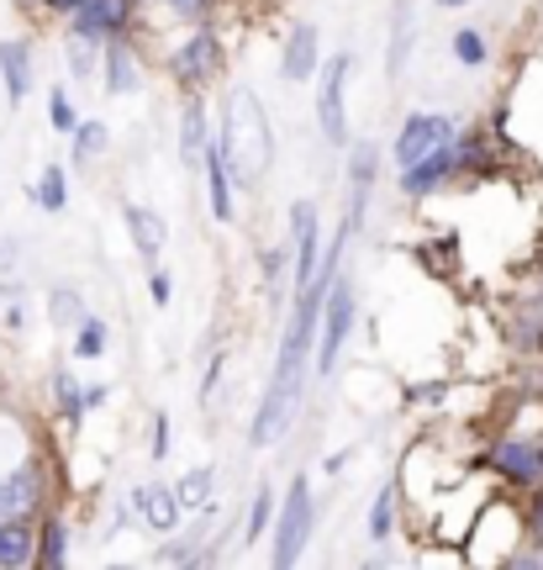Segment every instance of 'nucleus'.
<instances>
[{
	"label": "nucleus",
	"instance_id": "nucleus-45",
	"mask_svg": "<svg viewBox=\"0 0 543 570\" xmlns=\"http://www.w3.org/2000/svg\"><path fill=\"white\" fill-rule=\"evenodd\" d=\"M433 6H443V11H464L470 0H433Z\"/></svg>",
	"mask_w": 543,
	"mask_h": 570
},
{
	"label": "nucleus",
	"instance_id": "nucleus-30",
	"mask_svg": "<svg viewBox=\"0 0 543 570\" xmlns=\"http://www.w3.org/2000/svg\"><path fill=\"white\" fill-rule=\"evenodd\" d=\"M59 48H63V69H69V80H75V85H90L96 75H101V42L63 32Z\"/></svg>",
	"mask_w": 543,
	"mask_h": 570
},
{
	"label": "nucleus",
	"instance_id": "nucleus-46",
	"mask_svg": "<svg viewBox=\"0 0 543 570\" xmlns=\"http://www.w3.org/2000/svg\"><path fill=\"white\" fill-rule=\"evenodd\" d=\"M17 6H38V11H42V0H17Z\"/></svg>",
	"mask_w": 543,
	"mask_h": 570
},
{
	"label": "nucleus",
	"instance_id": "nucleus-11",
	"mask_svg": "<svg viewBox=\"0 0 543 570\" xmlns=\"http://www.w3.org/2000/svg\"><path fill=\"white\" fill-rule=\"evenodd\" d=\"M454 132H460V122H454L448 111H406L402 127H396V138H391V169H412L417 159L438 154Z\"/></svg>",
	"mask_w": 543,
	"mask_h": 570
},
{
	"label": "nucleus",
	"instance_id": "nucleus-47",
	"mask_svg": "<svg viewBox=\"0 0 543 570\" xmlns=\"http://www.w3.org/2000/svg\"><path fill=\"white\" fill-rule=\"evenodd\" d=\"M539 269H543V233H539Z\"/></svg>",
	"mask_w": 543,
	"mask_h": 570
},
{
	"label": "nucleus",
	"instance_id": "nucleus-39",
	"mask_svg": "<svg viewBox=\"0 0 543 570\" xmlns=\"http://www.w3.org/2000/svg\"><path fill=\"white\" fill-rule=\"evenodd\" d=\"M148 302L159 306V312H164V306H169V302H175V275H169V269H164V265H154V269H148Z\"/></svg>",
	"mask_w": 543,
	"mask_h": 570
},
{
	"label": "nucleus",
	"instance_id": "nucleus-25",
	"mask_svg": "<svg viewBox=\"0 0 543 570\" xmlns=\"http://www.w3.org/2000/svg\"><path fill=\"white\" fill-rule=\"evenodd\" d=\"M259 291L269 306L285 302V291H290V244H264L259 248Z\"/></svg>",
	"mask_w": 543,
	"mask_h": 570
},
{
	"label": "nucleus",
	"instance_id": "nucleus-21",
	"mask_svg": "<svg viewBox=\"0 0 543 570\" xmlns=\"http://www.w3.org/2000/svg\"><path fill=\"white\" fill-rule=\"evenodd\" d=\"M175 497H180L185 518H201V512L221 508V470L217 465H190L175 475Z\"/></svg>",
	"mask_w": 543,
	"mask_h": 570
},
{
	"label": "nucleus",
	"instance_id": "nucleus-41",
	"mask_svg": "<svg viewBox=\"0 0 543 570\" xmlns=\"http://www.w3.org/2000/svg\"><path fill=\"white\" fill-rule=\"evenodd\" d=\"M27 327V306H21V296L11 291V306H6V333H21Z\"/></svg>",
	"mask_w": 543,
	"mask_h": 570
},
{
	"label": "nucleus",
	"instance_id": "nucleus-2",
	"mask_svg": "<svg viewBox=\"0 0 543 570\" xmlns=\"http://www.w3.org/2000/svg\"><path fill=\"white\" fill-rule=\"evenodd\" d=\"M217 132H221V148H227L233 185L259 196V185L275 169V122H269V106H264V96L254 85H233L221 96Z\"/></svg>",
	"mask_w": 543,
	"mask_h": 570
},
{
	"label": "nucleus",
	"instance_id": "nucleus-28",
	"mask_svg": "<svg viewBox=\"0 0 543 570\" xmlns=\"http://www.w3.org/2000/svg\"><path fill=\"white\" fill-rule=\"evenodd\" d=\"M275 512H280V491L269 487V481H259V487H254V497H248L243 544H259V539H269V529H275Z\"/></svg>",
	"mask_w": 543,
	"mask_h": 570
},
{
	"label": "nucleus",
	"instance_id": "nucleus-40",
	"mask_svg": "<svg viewBox=\"0 0 543 570\" xmlns=\"http://www.w3.org/2000/svg\"><path fill=\"white\" fill-rule=\"evenodd\" d=\"M221 375H227V354H211V360H206V381H201V407H211V402H217V386H221Z\"/></svg>",
	"mask_w": 543,
	"mask_h": 570
},
{
	"label": "nucleus",
	"instance_id": "nucleus-14",
	"mask_svg": "<svg viewBox=\"0 0 543 570\" xmlns=\"http://www.w3.org/2000/svg\"><path fill=\"white\" fill-rule=\"evenodd\" d=\"M211 132H217V122H211L206 90H180V117H175V159H180V169H201Z\"/></svg>",
	"mask_w": 543,
	"mask_h": 570
},
{
	"label": "nucleus",
	"instance_id": "nucleus-44",
	"mask_svg": "<svg viewBox=\"0 0 543 570\" xmlns=\"http://www.w3.org/2000/svg\"><path fill=\"white\" fill-rule=\"evenodd\" d=\"M111 402V386H85V412H96Z\"/></svg>",
	"mask_w": 543,
	"mask_h": 570
},
{
	"label": "nucleus",
	"instance_id": "nucleus-4",
	"mask_svg": "<svg viewBox=\"0 0 543 570\" xmlns=\"http://www.w3.org/2000/svg\"><path fill=\"white\" fill-rule=\"evenodd\" d=\"M312 529H317V497H312V475L296 470L290 487L280 491V512H275V529H269V566L275 570H296L312 550Z\"/></svg>",
	"mask_w": 543,
	"mask_h": 570
},
{
	"label": "nucleus",
	"instance_id": "nucleus-42",
	"mask_svg": "<svg viewBox=\"0 0 543 570\" xmlns=\"http://www.w3.org/2000/svg\"><path fill=\"white\" fill-rule=\"evenodd\" d=\"M406 396H412V407H438V402H443V386H412Z\"/></svg>",
	"mask_w": 543,
	"mask_h": 570
},
{
	"label": "nucleus",
	"instance_id": "nucleus-36",
	"mask_svg": "<svg viewBox=\"0 0 543 570\" xmlns=\"http://www.w3.org/2000/svg\"><path fill=\"white\" fill-rule=\"evenodd\" d=\"M154 6H164L175 21H185V27H196V21H211L217 17L221 0H154Z\"/></svg>",
	"mask_w": 543,
	"mask_h": 570
},
{
	"label": "nucleus",
	"instance_id": "nucleus-33",
	"mask_svg": "<svg viewBox=\"0 0 543 570\" xmlns=\"http://www.w3.org/2000/svg\"><path fill=\"white\" fill-rule=\"evenodd\" d=\"M506 338H512V348H523V354H543V302L517 312L506 323Z\"/></svg>",
	"mask_w": 543,
	"mask_h": 570
},
{
	"label": "nucleus",
	"instance_id": "nucleus-37",
	"mask_svg": "<svg viewBox=\"0 0 543 570\" xmlns=\"http://www.w3.org/2000/svg\"><path fill=\"white\" fill-rule=\"evenodd\" d=\"M417 265L433 269V275H448V269H454V233H443V238L417 248Z\"/></svg>",
	"mask_w": 543,
	"mask_h": 570
},
{
	"label": "nucleus",
	"instance_id": "nucleus-20",
	"mask_svg": "<svg viewBox=\"0 0 543 570\" xmlns=\"http://www.w3.org/2000/svg\"><path fill=\"white\" fill-rule=\"evenodd\" d=\"M48 396H53V417H59L69 433L90 417V412H85V386L69 360H53V365H48Z\"/></svg>",
	"mask_w": 543,
	"mask_h": 570
},
{
	"label": "nucleus",
	"instance_id": "nucleus-35",
	"mask_svg": "<svg viewBox=\"0 0 543 570\" xmlns=\"http://www.w3.org/2000/svg\"><path fill=\"white\" fill-rule=\"evenodd\" d=\"M80 122L85 117H80V106H75V96H69V85H53V90H48V127H53L59 138H69Z\"/></svg>",
	"mask_w": 543,
	"mask_h": 570
},
{
	"label": "nucleus",
	"instance_id": "nucleus-49",
	"mask_svg": "<svg viewBox=\"0 0 543 570\" xmlns=\"http://www.w3.org/2000/svg\"><path fill=\"white\" fill-rule=\"evenodd\" d=\"M138 6H154V0H138Z\"/></svg>",
	"mask_w": 543,
	"mask_h": 570
},
{
	"label": "nucleus",
	"instance_id": "nucleus-48",
	"mask_svg": "<svg viewBox=\"0 0 543 570\" xmlns=\"http://www.w3.org/2000/svg\"><path fill=\"white\" fill-rule=\"evenodd\" d=\"M259 6H280V0H259Z\"/></svg>",
	"mask_w": 543,
	"mask_h": 570
},
{
	"label": "nucleus",
	"instance_id": "nucleus-9",
	"mask_svg": "<svg viewBox=\"0 0 543 570\" xmlns=\"http://www.w3.org/2000/svg\"><path fill=\"white\" fill-rule=\"evenodd\" d=\"M290 233H285V244H290V291H302V285L317 281V269H323V212H317V202L312 196H302V202H290Z\"/></svg>",
	"mask_w": 543,
	"mask_h": 570
},
{
	"label": "nucleus",
	"instance_id": "nucleus-12",
	"mask_svg": "<svg viewBox=\"0 0 543 570\" xmlns=\"http://www.w3.org/2000/svg\"><path fill=\"white\" fill-rule=\"evenodd\" d=\"M138 17L142 6L138 0H85L75 17L63 21V32H75V38H90V42H111V38H127V32H138Z\"/></svg>",
	"mask_w": 543,
	"mask_h": 570
},
{
	"label": "nucleus",
	"instance_id": "nucleus-6",
	"mask_svg": "<svg viewBox=\"0 0 543 570\" xmlns=\"http://www.w3.org/2000/svg\"><path fill=\"white\" fill-rule=\"evenodd\" d=\"M348 75H354V53L338 48L327 53L323 69H317V132H323L327 148H348L354 142V127H348Z\"/></svg>",
	"mask_w": 543,
	"mask_h": 570
},
{
	"label": "nucleus",
	"instance_id": "nucleus-7",
	"mask_svg": "<svg viewBox=\"0 0 543 570\" xmlns=\"http://www.w3.org/2000/svg\"><path fill=\"white\" fill-rule=\"evenodd\" d=\"M385 175V154L375 138H354L343 148V217L359 227L369 223V202H375V185Z\"/></svg>",
	"mask_w": 543,
	"mask_h": 570
},
{
	"label": "nucleus",
	"instance_id": "nucleus-26",
	"mask_svg": "<svg viewBox=\"0 0 543 570\" xmlns=\"http://www.w3.org/2000/svg\"><path fill=\"white\" fill-rule=\"evenodd\" d=\"M106 154H111V127H106L101 117H85V122L69 132V159H75V169H90V164H101Z\"/></svg>",
	"mask_w": 543,
	"mask_h": 570
},
{
	"label": "nucleus",
	"instance_id": "nucleus-27",
	"mask_svg": "<svg viewBox=\"0 0 543 570\" xmlns=\"http://www.w3.org/2000/svg\"><path fill=\"white\" fill-rule=\"evenodd\" d=\"M412 42H417V27H412V0H396V11H391V48H385V75H391V80H402Z\"/></svg>",
	"mask_w": 543,
	"mask_h": 570
},
{
	"label": "nucleus",
	"instance_id": "nucleus-23",
	"mask_svg": "<svg viewBox=\"0 0 543 570\" xmlns=\"http://www.w3.org/2000/svg\"><path fill=\"white\" fill-rule=\"evenodd\" d=\"M27 566H38V523L0 518V570H27Z\"/></svg>",
	"mask_w": 543,
	"mask_h": 570
},
{
	"label": "nucleus",
	"instance_id": "nucleus-29",
	"mask_svg": "<svg viewBox=\"0 0 543 570\" xmlns=\"http://www.w3.org/2000/svg\"><path fill=\"white\" fill-rule=\"evenodd\" d=\"M106 348H111V323H106V317H96V312H85L80 327L69 333V360H80V365L90 360V365H96Z\"/></svg>",
	"mask_w": 543,
	"mask_h": 570
},
{
	"label": "nucleus",
	"instance_id": "nucleus-31",
	"mask_svg": "<svg viewBox=\"0 0 543 570\" xmlns=\"http://www.w3.org/2000/svg\"><path fill=\"white\" fill-rule=\"evenodd\" d=\"M32 206H38V212H48V217H59L63 206H69V169H63L59 159L42 164L38 185H32Z\"/></svg>",
	"mask_w": 543,
	"mask_h": 570
},
{
	"label": "nucleus",
	"instance_id": "nucleus-3",
	"mask_svg": "<svg viewBox=\"0 0 543 570\" xmlns=\"http://www.w3.org/2000/svg\"><path fill=\"white\" fill-rule=\"evenodd\" d=\"M227 63H233V53H227L221 27L217 21H196V27L164 53V75L180 85V90H206V96H211V90L227 80Z\"/></svg>",
	"mask_w": 543,
	"mask_h": 570
},
{
	"label": "nucleus",
	"instance_id": "nucleus-32",
	"mask_svg": "<svg viewBox=\"0 0 543 570\" xmlns=\"http://www.w3.org/2000/svg\"><path fill=\"white\" fill-rule=\"evenodd\" d=\"M85 312H90V302H85L75 285H48V327L53 333H75Z\"/></svg>",
	"mask_w": 543,
	"mask_h": 570
},
{
	"label": "nucleus",
	"instance_id": "nucleus-43",
	"mask_svg": "<svg viewBox=\"0 0 543 570\" xmlns=\"http://www.w3.org/2000/svg\"><path fill=\"white\" fill-rule=\"evenodd\" d=\"M80 6H85V0H42V11H48V17H59V21H69Z\"/></svg>",
	"mask_w": 543,
	"mask_h": 570
},
{
	"label": "nucleus",
	"instance_id": "nucleus-13",
	"mask_svg": "<svg viewBox=\"0 0 543 570\" xmlns=\"http://www.w3.org/2000/svg\"><path fill=\"white\" fill-rule=\"evenodd\" d=\"M142 80H148V59H142V38L138 32H127V38H111L101 48V90L106 96H138Z\"/></svg>",
	"mask_w": 543,
	"mask_h": 570
},
{
	"label": "nucleus",
	"instance_id": "nucleus-22",
	"mask_svg": "<svg viewBox=\"0 0 543 570\" xmlns=\"http://www.w3.org/2000/svg\"><path fill=\"white\" fill-rule=\"evenodd\" d=\"M396 523H402V487L396 481H381L375 491V502H369V518H364V539L385 550L391 539H396Z\"/></svg>",
	"mask_w": 543,
	"mask_h": 570
},
{
	"label": "nucleus",
	"instance_id": "nucleus-15",
	"mask_svg": "<svg viewBox=\"0 0 543 570\" xmlns=\"http://www.w3.org/2000/svg\"><path fill=\"white\" fill-rule=\"evenodd\" d=\"M127 508L138 512V523L148 533H159V539L185 529V508H180V497H175V481H138L132 497H127Z\"/></svg>",
	"mask_w": 543,
	"mask_h": 570
},
{
	"label": "nucleus",
	"instance_id": "nucleus-19",
	"mask_svg": "<svg viewBox=\"0 0 543 570\" xmlns=\"http://www.w3.org/2000/svg\"><path fill=\"white\" fill-rule=\"evenodd\" d=\"M121 223H127L132 254H138L142 265H148V269L164 265V248H169V223H164V212H154V206H138V202H127V206H121Z\"/></svg>",
	"mask_w": 543,
	"mask_h": 570
},
{
	"label": "nucleus",
	"instance_id": "nucleus-38",
	"mask_svg": "<svg viewBox=\"0 0 543 570\" xmlns=\"http://www.w3.org/2000/svg\"><path fill=\"white\" fill-rule=\"evenodd\" d=\"M169 412H154V423H148V460H169Z\"/></svg>",
	"mask_w": 543,
	"mask_h": 570
},
{
	"label": "nucleus",
	"instance_id": "nucleus-17",
	"mask_svg": "<svg viewBox=\"0 0 543 570\" xmlns=\"http://www.w3.org/2000/svg\"><path fill=\"white\" fill-rule=\"evenodd\" d=\"M323 32L312 27V21H296L280 42V80L285 85H312L317 80V69H323Z\"/></svg>",
	"mask_w": 543,
	"mask_h": 570
},
{
	"label": "nucleus",
	"instance_id": "nucleus-16",
	"mask_svg": "<svg viewBox=\"0 0 543 570\" xmlns=\"http://www.w3.org/2000/svg\"><path fill=\"white\" fill-rule=\"evenodd\" d=\"M201 175H206V217L217 227L238 223V202H233V169H227V148H221V132H211V142H206L201 154Z\"/></svg>",
	"mask_w": 543,
	"mask_h": 570
},
{
	"label": "nucleus",
	"instance_id": "nucleus-5",
	"mask_svg": "<svg viewBox=\"0 0 543 570\" xmlns=\"http://www.w3.org/2000/svg\"><path fill=\"white\" fill-rule=\"evenodd\" d=\"M354 327H359V285L348 269L333 275L327 285V302H323V327H317V375L333 381L343 365V348L354 338Z\"/></svg>",
	"mask_w": 543,
	"mask_h": 570
},
{
	"label": "nucleus",
	"instance_id": "nucleus-8",
	"mask_svg": "<svg viewBox=\"0 0 543 570\" xmlns=\"http://www.w3.org/2000/svg\"><path fill=\"white\" fill-rule=\"evenodd\" d=\"M464 175H470V169H464V127H460L438 154L417 159L412 169H396V190H402V202H433V196H443V190L454 180H464Z\"/></svg>",
	"mask_w": 543,
	"mask_h": 570
},
{
	"label": "nucleus",
	"instance_id": "nucleus-18",
	"mask_svg": "<svg viewBox=\"0 0 543 570\" xmlns=\"http://www.w3.org/2000/svg\"><path fill=\"white\" fill-rule=\"evenodd\" d=\"M0 90L6 106H27L38 90V48L27 38H0Z\"/></svg>",
	"mask_w": 543,
	"mask_h": 570
},
{
	"label": "nucleus",
	"instance_id": "nucleus-24",
	"mask_svg": "<svg viewBox=\"0 0 543 570\" xmlns=\"http://www.w3.org/2000/svg\"><path fill=\"white\" fill-rule=\"evenodd\" d=\"M69 566V518L59 508H48L38 518V566L32 570H63Z\"/></svg>",
	"mask_w": 543,
	"mask_h": 570
},
{
	"label": "nucleus",
	"instance_id": "nucleus-10",
	"mask_svg": "<svg viewBox=\"0 0 543 570\" xmlns=\"http://www.w3.org/2000/svg\"><path fill=\"white\" fill-rule=\"evenodd\" d=\"M485 470L512 491H539L543 487V439H523V433H502L485 449Z\"/></svg>",
	"mask_w": 543,
	"mask_h": 570
},
{
	"label": "nucleus",
	"instance_id": "nucleus-1",
	"mask_svg": "<svg viewBox=\"0 0 543 570\" xmlns=\"http://www.w3.org/2000/svg\"><path fill=\"white\" fill-rule=\"evenodd\" d=\"M359 238V227L338 217L333 227V238L323 248V269H317V281L302 285V291H290V302H285V327H280V348H275V370H269V381L259 391V407L248 417V449L259 454V449H275L296 428L306 407V391H312V375H317V327H323V302H327V285L333 275L343 269V254L348 244Z\"/></svg>",
	"mask_w": 543,
	"mask_h": 570
},
{
	"label": "nucleus",
	"instance_id": "nucleus-34",
	"mask_svg": "<svg viewBox=\"0 0 543 570\" xmlns=\"http://www.w3.org/2000/svg\"><path fill=\"white\" fill-rule=\"evenodd\" d=\"M448 53L464 63V69H481L491 59V42H485L481 27H454V38H448Z\"/></svg>",
	"mask_w": 543,
	"mask_h": 570
}]
</instances>
